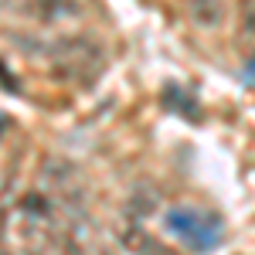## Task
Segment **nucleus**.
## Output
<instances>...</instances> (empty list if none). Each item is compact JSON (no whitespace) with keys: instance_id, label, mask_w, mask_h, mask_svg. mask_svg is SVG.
Instances as JSON below:
<instances>
[{"instance_id":"obj_1","label":"nucleus","mask_w":255,"mask_h":255,"mask_svg":"<svg viewBox=\"0 0 255 255\" xmlns=\"http://www.w3.org/2000/svg\"><path fill=\"white\" fill-rule=\"evenodd\" d=\"M163 228L201 255L215 252L221 242V218L211 211H197V208H170L163 215Z\"/></svg>"},{"instance_id":"obj_2","label":"nucleus","mask_w":255,"mask_h":255,"mask_svg":"<svg viewBox=\"0 0 255 255\" xmlns=\"http://www.w3.org/2000/svg\"><path fill=\"white\" fill-rule=\"evenodd\" d=\"M102 48L85 38H65L55 44V75L75 85H89L102 72Z\"/></svg>"},{"instance_id":"obj_3","label":"nucleus","mask_w":255,"mask_h":255,"mask_svg":"<svg viewBox=\"0 0 255 255\" xmlns=\"http://www.w3.org/2000/svg\"><path fill=\"white\" fill-rule=\"evenodd\" d=\"M82 14V0H34V17L41 24H61Z\"/></svg>"},{"instance_id":"obj_4","label":"nucleus","mask_w":255,"mask_h":255,"mask_svg":"<svg viewBox=\"0 0 255 255\" xmlns=\"http://www.w3.org/2000/svg\"><path fill=\"white\" fill-rule=\"evenodd\" d=\"M123 242H126V249L133 255H174L167 245H160L153 235H146V232L139 228V221H133V225L123 232Z\"/></svg>"},{"instance_id":"obj_5","label":"nucleus","mask_w":255,"mask_h":255,"mask_svg":"<svg viewBox=\"0 0 255 255\" xmlns=\"http://www.w3.org/2000/svg\"><path fill=\"white\" fill-rule=\"evenodd\" d=\"M191 17H194L197 27L215 31L225 20V0H191Z\"/></svg>"},{"instance_id":"obj_6","label":"nucleus","mask_w":255,"mask_h":255,"mask_svg":"<svg viewBox=\"0 0 255 255\" xmlns=\"http://www.w3.org/2000/svg\"><path fill=\"white\" fill-rule=\"evenodd\" d=\"M157 204H160V194L153 187H136L126 201V215H129V221H143V218H150L157 211Z\"/></svg>"},{"instance_id":"obj_7","label":"nucleus","mask_w":255,"mask_h":255,"mask_svg":"<svg viewBox=\"0 0 255 255\" xmlns=\"http://www.w3.org/2000/svg\"><path fill=\"white\" fill-rule=\"evenodd\" d=\"M238 48L249 58L255 55V0H242V24H238Z\"/></svg>"},{"instance_id":"obj_8","label":"nucleus","mask_w":255,"mask_h":255,"mask_svg":"<svg viewBox=\"0 0 255 255\" xmlns=\"http://www.w3.org/2000/svg\"><path fill=\"white\" fill-rule=\"evenodd\" d=\"M163 102H167V106H177V113H184V116L197 119V102H191V99L184 96L177 85H167V92H163Z\"/></svg>"},{"instance_id":"obj_9","label":"nucleus","mask_w":255,"mask_h":255,"mask_svg":"<svg viewBox=\"0 0 255 255\" xmlns=\"http://www.w3.org/2000/svg\"><path fill=\"white\" fill-rule=\"evenodd\" d=\"M0 85H7V92H20L17 82H14V75H10V72H7L3 65H0Z\"/></svg>"},{"instance_id":"obj_10","label":"nucleus","mask_w":255,"mask_h":255,"mask_svg":"<svg viewBox=\"0 0 255 255\" xmlns=\"http://www.w3.org/2000/svg\"><path fill=\"white\" fill-rule=\"evenodd\" d=\"M245 79L255 82V55H249V58H245Z\"/></svg>"},{"instance_id":"obj_11","label":"nucleus","mask_w":255,"mask_h":255,"mask_svg":"<svg viewBox=\"0 0 255 255\" xmlns=\"http://www.w3.org/2000/svg\"><path fill=\"white\" fill-rule=\"evenodd\" d=\"M3 129H7V116L0 113V136H3Z\"/></svg>"}]
</instances>
